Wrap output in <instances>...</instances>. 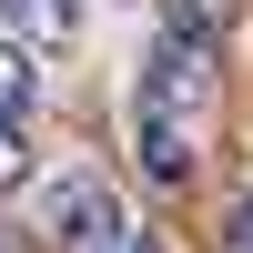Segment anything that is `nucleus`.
Instances as JSON below:
<instances>
[{"mask_svg": "<svg viewBox=\"0 0 253 253\" xmlns=\"http://www.w3.org/2000/svg\"><path fill=\"white\" fill-rule=\"evenodd\" d=\"M203 122H213V41L162 31L142 81H132V152H142V172L152 182H193Z\"/></svg>", "mask_w": 253, "mask_h": 253, "instance_id": "obj_1", "label": "nucleus"}, {"mask_svg": "<svg viewBox=\"0 0 253 253\" xmlns=\"http://www.w3.org/2000/svg\"><path fill=\"white\" fill-rule=\"evenodd\" d=\"M41 233H51L61 253H122L142 223L122 213V193H112L101 172H61L51 193H41Z\"/></svg>", "mask_w": 253, "mask_h": 253, "instance_id": "obj_2", "label": "nucleus"}, {"mask_svg": "<svg viewBox=\"0 0 253 253\" xmlns=\"http://www.w3.org/2000/svg\"><path fill=\"white\" fill-rule=\"evenodd\" d=\"M81 10H91V0H0V20H10L20 51H31V41H71V31H81Z\"/></svg>", "mask_w": 253, "mask_h": 253, "instance_id": "obj_3", "label": "nucleus"}, {"mask_svg": "<svg viewBox=\"0 0 253 253\" xmlns=\"http://www.w3.org/2000/svg\"><path fill=\"white\" fill-rule=\"evenodd\" d=\"M31 112H41V71H31V51H20V41H0V122H20V132H31Z\"/></svg>", "mask_w": 253, "mask_h": 253, "instance_id": "obj_4", "label": "nucleus"}, {"mask_svg": "<svg viewBox=\"0 0 253 253\" xmlns=\"http://www.w3.org/2000/svg\"><path fill=\"white\" fill-rule=\"evenodd\" d=\"M162 31H182V41H223L233 31V0H172V20Z\"/></svg>", "mask_w": 253, "mask_h": 253, "instance_id": "obj_5", "label": "nucleus"}, {"mask_svg": "<svg viewBox=\"0 0 253 253\" xmlns=\"http://www.w3.org/2000/svg\"><path fill=\"white\" fill-rule=\"evenodd\" d=\"M223 253H253V193H233V213H223Z\"/></svg>", "mask_w": 253, "mask_h": 253, "instance_id": "obj_6", "label": "nucleus"}, {"mask_svg": "<svg viewBox=\"0 0 253 253\" xmlns=\"http://www.w3.org/2000/svg\"><path fill=\"white\" fill-rule=\"evenodd\" d=\"M20 142H31V132H20V122H0V182H20Z\"/></svg>", "mask_w": 253, "mask_h": 253, "instance_id": "obj_7", "label": "nucleus"}, {"mask_svg": "<svg viewBox=\"0 0 253 253\" xmlns=\"http://www.w3.org/2000/svg\"><path fill=\"white\" fill-rule=\"evenodd\" d=\"M0 253H10V233H0Z\"/></svg>", "mask_w": 253, "mask_h": 253, "instance_id": "obj_8", "label": "nucleus"}]
</instances>
